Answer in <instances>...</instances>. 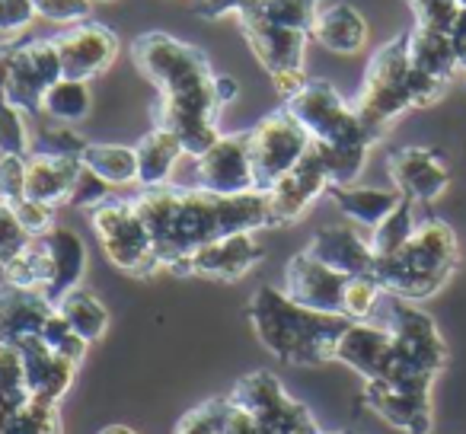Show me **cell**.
Instances as JSON below:
<instances>
[{
  "mask_svg": "<svg viewBox=\"0 0 466 434\" xmlns=\"http://www.w3.org/2000/svg\"><path fill=\"white\" fill-rule=\"evenodd\" d=\"M20 389H26L23 351L14 345H0V393H20Z\"/></svg>",
  "mask_w": 466,
  "mask_h": 434,
  "instance_id": "cell-45",
  "label": "cell"
},
{
  "mask_svg": "<svg viewBox=\"0 0 466 434\" xmlns=\"http://www.w3.org/2000/svg\"><path fill=\"white\" fill-rule=\"evenodd\" d=\"M16 217L23 221V227L29 230L33 237L46 234L48 227H55V207L46 205V201H35V198H20L14 205Z\"/></svg>",
  "mask_w": 466,
  "mask_h": 434,
  "instance_id": "cell-46",
  "label": "cell"
},
{
  "mask_svg": "<svg viewBox=\"0 0 466 434\" xmlns=\"http://www.w3.org/2000/svg\"><path fill=\"white\" fill-rule=\"evenodd\" d=\"M86 266H90V253L84 237L65 224H55L46 234L33 237V243L10 266H4V278L23 288H35L55 304L61 294L80 288Z\"/></svg>",
  "mask_w": 466,
  "mask_h": 434,
  "instance_id": "cell-6",
  "label": "cell"
},
{
  "mask_svg": "<svg viewBox=\"0 0 466 434\" xmlns=\"http://www.w3.org/2000/svg\"><path fill=\"white\" fill-rule=\"evenodd\" d=\"M93 0H35L39 20L55 23V26H77L90 20Z\"/></svg>",
  "mask_w": 466,
  "mask_h": 434,
  "instance_id": "cell-40",
  "label": "cell"
},
{
  "mask_svg": "<svg viewBox=\"0 0 466 434\" xmlns=\"http://www.w3.org/2000/svg\"><path fill=\"white\" fill-rule=\"evenodd\" d=\"M390 358H393V336L377 319L349 323V329L342 332L336 345V361H342L358 377H364V383L380 380L390 368Z\"/></svg>",
  "mask_w": 466,
  "mask_h": 434,
  "instance_id": "cell-22",
  "label": "cell"
},
{
  "mask_svg": "<svg viewBox=\"0 0 466 434\" xmlns=\"http://www.w3.org/2000/svg\"><path fill=\"white\" fill-rule=\"evenodd\" d=\"M230 399L253 415L262 434H300L319 428L310 409L294 399L272 370H256V374L240 377L233 383Z\"/></svg>",
  "mask_w": 466,
  "mask_h": 434,
  "instance_id": "cell-12",
  "label": "cell"
},
{
  "mask_svg": "<svg viewBox=\"0 0 466 434\" xmlns=\"http://www.w3.org/2000/svg\"><path fill=\"white\" fill-rule=\"evenodd\" d=\"M247 137H249V160H253L256 188L259 192H268L281 176L291 173L313 144L310 135L304 131V125L285 106L262 116L247 131Z\"/></svg>",
  "mask_w": 466,
  "mask_h": 434,
  "instance_id": "cell-11",
  "label": "cell"
},
{
  "mask_svg": "<svg viewBox=\"0 0 466 434\" xmlns=\"http://www.w3.org/2000/svg\"><path fill=\"white\" fill-rule=\"evenodd\" d=\"M86 214H90V227L112 266L135 275V278H147V275L160 272L154 237H150L144 217L137 214L135 201L109 198Z\"/></svg>",
  "mask_w": 466,
  "mask_h": 434,
  "instance_id": "cell-9",
  "label": "cell"
},
{
  "mask_svg": "<svg viewBox=\"0 0 466 434\" xmlns=\"http://www.w3.org/2000/svg\"><path fill=\"white\" fill-rule=\"evenodd\" d=\"M55 48L61 55V67L65 77L74 80H93L106 74L118 58V35L103 23H77V26H65L55 35Z\"/></svg>",
  "mask_w": 466,
  "mask_h": 434,
  "instance_id": "cell-14",
  "label": "cell"
},
{
  "mask_svg": "<svg viewBox=\"0 0 466 434\" xmlns=\"http://www.w3.org/2000/svg\"><path fill=\"white\" fill-rule=\"evenodd\" d=\"M285 109L304 125L313 144L329 147H374L380 137L361 122L355 106L329 80H307L294 96L285 99Z\"/></svg>",
  "mask_w": 466,
  "mask_h": 434,
  "instance_id": "cell-8",
  "label": "cell"
},
{
  "mask_svg": "<svg viewBox=\"0 0 466 434\" xmlns=\"http://www.w3.org/2000/svg\"><path fill=\"white\" fill-rule=\"evenodd\" d=\"M112 198V186L109 182H103L96 173H90V169H80L77 182H74V192L71 198H67V205L71 207H80V211H93L96 205H103V201Z\"/></svg>",
  "mask_w": 466,
  "mask_h": 434,
  "instance_id": "cell-42",
  "label": "cell"
},
{
  "mask_svg": "<svg viewBox=\"0 0 466 434\" xmlns=\"http://www.w3.org/2000/svg\"><path fill=\"white\" fill-rule=\"evenodd\" d=\"M35 20V0H0V35H20Z\"/></svg>",
  "mask_w": 466,
  "mask_h": 434,
  "instance_id": "cell-44",
  "label": "cell"
},
{
  "mask_svg": "<svg viewBox=\"0 0 466 434\" xmlns=\"http://www.w3.org/2000/svg\"><path fill=\"white\" fill-rule=\"evenodd\" d=\"M329 188H332V182L323 167V156H319L317 147L310 144L304 160H300L288 176H281V179L266 192L268 207H272V227L298 224L300 217L313 207V201L323 198Z\"/></svg>",
  "mask_w": 466,
  "mask_h": 434,
  "instance_id": "cell-15",
  "label": "cell"
},
{
  "mask_svg": "<svg viewBox=\"0 0 466 434\" xmlns=\"http://www.w3.org/2000/svg\"><path fill=\"white\" fill-rule=\"evenodd\" d=\"M39 338L48 345V348H55L58 355H65L67 361L80 364L86 358V348H90V342H84V338L77 336V332L71 329V326L65 323V319L58 317V310L52 313V317L46 319V326H42Z\"/></svg>",
  "mask_w": 466,
  "mask_h": 434,
  "instance_id": "cell-38",
  "label": "cell"
},
{
  "mask_svg": "<svg viewBox=\"0 0 466 434\" xmlns=\"http://www.w3.org/2000/svg\"><path fill=\"white\" fill-rule=\"evenodd\" d=\"M313 147L323 156V167L329 173L332 186H351L368 167L370 147H329V144H313Z\"/></svg>",
  "mask_w": 466,
  "mask_h": 434,
  "instance_id": "cell-36",
  "label": "cell"
},
{
  "mask_svg": "<svg viewBox=\"0 0 466 434\" xmlns=\"http://www.w3.org/2000/svg\"><path fill=\"white\" fill-rule=\"evenodd\" d=\"M319 4L323 0H243V10L237 20L240 23H268V26L298 29L310 33L317 23Z\"/></svg>",
  "mask_w": 466,
  "mask_h": 434,
  "instance_id": "cell-29",
  "label": "cell"
},
{
  "mask_svg": "<svg viewBox=\"0 0 466 434\" xmlns=\"http://www.w3.org/2000/svg\"><path fill=\"white\" fill-rule=\"evenodd\" d=\"M33 243V234L23 227V221L16 217L14 205L0 201V268L10 266L23 249Z\"/></svg>",
  "mask_w": 466,
  "mask_h": 434,
  "instance_id": "cell-39",
  "label": "cell"
},
{
  "mask_svg": "<svg viewBox=\"0 0 466 434\" xmlns=\"http://www.w3.org/2000/svg\"><path fill=\"white\" fill-rule=\"evenodd\" d=\"M99 434H141V431H135V428H128V425H109V428H103Z\"/></svg>",
  "mask_w": 466,
  "mask_h": 434,
  "instance_id": "cell-51",
  "label": "cell"
},
{
  "mask_svg": "<svg viewBox=\"0 0 466 434\" xmlns=\"http://www.w3.org/2000/svg\"><path fill=\"white\" fill-rule=\"evenodd\" d=\"M370 26L364 14L351 4L332 0V4H319L317 23L310 29V42L332 55H358L368 48Z\"/></svg>",
  "mask_w": 466,
  "mask_h": 434,
  "instance_id": "cell-23",
  "label": "cell"
},
{
  "mask_svg": "<svg viewBox=\"0 0 466 434\" xmlns=\"http://www.w3.org/2000/svg\"><path fill=\"white\" fill-rule=\"evenodd\" d=\"M131 201L154 237L160 272L182 275L188 256L220 237L272 227V207L266 192L214 195L198 186L169 182L160 188H141Z\"/></svg>",
  "mask_w": 466,
  "mask_h": 434,
  "instance_id": "cell-1",
  "label": "cell"
},
{
  "mask_svg": "<svg viewBox=\"0 0 466 434\" xmlns=\"http://www.w3.org/2000/svg\"><path fill=\"white\" fill-rule=\"evenodd\" d=\"M131 61L157 90L154 125L173 131L186 147V156H198L218 141L220 99L214 93V77L208 55L192 42H182L160 29L135 35Z\"/></svg>",
  "mask_w": 466,
  "mask_h": 434,
  "instance_id": "cell-2",
  "label": "cell"
},
{
  "mask_svg": "<svg viewBox=\"0 0 466 434\" xmlns=\"http://www.w3.org/2000/svg\"><path fill=\"white\" fill-rule=\"evenodd\" d=\"M93 4H116V0H93Z\"/></svg>",
  "mask_w": 466,
  "mask_h": 434,
  "instance_id": "cell-53",
  "label": "cell"
},
{
  "mask_svg": "<svg viewBox=\"0 0 466 434\" xmlns=\"http://www.w3.org/2000/svg\"><path fill=\"white\" fill-rule=\"evenodd\" d=\"M406 52H409V65L421 74H431V77L451 84L460 74L457 55H453L451 35L441 33V29H428V26H415L406 33Z\"/></svg>",
  "mask_w": 466,
  "mask_h": 434,
  "instance_id": "cell-28",
  "label": "cell"
},
{
  "mask_svg": "<svg viewBox=\"0 0 466 434\" xmlns=\"http://www.w3.org/2000/svg\"><path fill=\"white\" fill-rule=\"evenodd\" d=\"M351 319L300 307L281 288L262 285L249 300V326L262 348L294 368H319L336 361V345Z\"/></svg>",
  "mask_w": 466,
  "mask_h": 434,
  "instance_id": "cell-3",
  "label": "cell"
},
{
  "mask_svg": "<svg viewBox=\"0 0 466 434\" xmlns=\"http://www.w3.org/2000/svg\"><path fill=\"white\" fill-rule=\"evenodd\" d=\"M90 173H96L112 188H128L137 186V154L135 147L125 144H86L84 156H80Z\"/></svg>",
  "mask_w": 466,
  "mask_h": 434,
  "instance_id": "cell-32",
  "label": "cell"
},
{
  "mask_svg": "<svg viewBox=\"0 0 466 434\" xmlns=\"http://www.w3.org/2000/svg\"><path fill=\"white\" fill-rule=\"evenodd\" d=\"M406 4L415 16V26L441 29V33H447L460 14L457 0H406Z\"/></svg>",
  "mask_w": 466,
  "mask_h": 434,
  "instance_id": "cell-41",
  "label": "cell"
},
{
  "mask_svg": "<svg viewBox=\"0 0 466 434\" xmlns=\"http://www.w3.org/2000/svg\"><path fill=\"white\" fill-rule=\"evenodd\" d=\"M364 406L402 434H428L434 421L431 393L390 387L383 380L364 383Z\"/></svg>",
  "mask_w": 466,
  "mask_h": 434,
  "instance_id": "cell-21",
  "label": "cell"
},
{
  "mask_svg": "<svg viewBox=\"0 0 466 434\" xmlns=\"http://www.w3.org/2000/svg\"><path fill=\"white\" fill-rule=\"evenodd\" d=\"M135 154H137V186L160 188V186H169L176 163L186 156V147H182V141L173 131L157 128L154 125V128L135 144Z\"/></svg>",
  "mask_w": 466,
  "mask_h": 434,
  "instance_id": "cell-27",
  "label": "cell"
},
{
  "mask_svg": "<svg viewBox=\"0 0 466 434\" xmlns=\"http://www.w3.org/2000/svg\"><path fill=\"white\" fill-rule=\"evenodd\" d=\"M26 402H29L26 389H20V393H0V434H4V428L14 421V415L20 412Z\"/></svg>",
  "mask_w": 466,
  "mask_h": 434,
  "instance_id": "cell-49",
  "label": "cell"
},
{
  "mask_svg": "<svg viewBox=\"0 0 466 434\" xmlns=\"http://www.w3.org/2000/svg\"><path fill=\"white\" fill-rule=\"evenodd\" d=\"M195 186L214 195H247L259 192L249 160L247 131L220 135L205 154L195 156Z\"/></svg>",
  "mask_w": 466,
  "mask_h": 434,
  "instance_id": "cell-13",
  "label": "cell"
},
{
  "mask_svg": "<svg viewBox=\"0 0 466 434\" xmlns=\"http://www.w3.org/2000/svg\"><path fill=\"white\" fill-rule=\"evenodd\" d=\"M345 285H349V275L336 272L326 262H319L317 256L304 253L291 256L285 266V281H281V291L300 307H310L319 313H342V298Z\"/></svg>",
  "mask_w": 466,
  "mask_h": 434,
  "instance_id": "cell-16",
  "label": "cell"
},
{
  "mask_svg": "<svg viewBox=\"0 0 466 434\" xmlns=\"http://www.w3.org/2000/svg\"><path fill=\"white\" fill-rule=\"evenodd\" d=\"M457 4H460V7H466V0H457Z\"/></svg>",
  "mask_w": 466,
  "mask_h": 434,
  "instance_id": "cell-54",
  "label": "cell"
},
{
  "mask_svg": "<svg viewBox=\"0 0 466 434\" xmlns=\"http://www.w3.org/2000/svg\"><path fill=\"white\" fill-rule=\"evenodd\" d=\"M84 163L77 156H48V154H29L26 156V198L46 201L58 207L67 205L74 192Z\"/></svg>",
  "mask_w": 466,
  "mask_h": 434,
  "instance_id": "cell-25",
  "label": "cell"
},
{
  "mask_svg": "<svg viewBox=\"0 0 466 434\" xmlns=\"http://www.w3.org/2000/svg\"><path fill=\"white\" fill-rule=\"evenodd\" d=\"M374 319L393 336V358L380 380L400 389L431 393L434 380L447 364V345L434 319L419 304L400 300L393 294H383Z\"/></svg>",
  "mask_w": 466,
  "mask_h": 434,
  "instance_id": "cell-5",
  "label": "cell"
},
{
  "mask_svg": "<svg viewBox=\"0 0 466 434\" xmlns=\"http://www.w3.org/2000/svg\"><path fill=\"white\" fill-rule=\"evenodd\" d=\"M23 368H26V389L35 399H52L61 402L67 396V389L74 387L80 364L67 361L65 355H58L55 348H48L42 338H29L23 345Z\"/></svg>",
  "mask_w": 466,
  "mask_h": 434,
  "instance_id": "cell-24",
  "label": "cell"
},
{
  "mask_svg": "<svg viewBox=\"0 0 466 434\" xmlns=\"http://www.w3.org/2000/svg\"><path fill=\"white\" fill-rule=\"evenodd\" d=\"M355 112L377 137L387 135V128L409 109H415L412 96V65H409L406 35H396L387 45H380L368 61L361 90L355 96Z\"/></svg>",
  "mask_w": 466,
  "mask_h": 434,
  "instance_id": "cell-7",
  "label": "cell"
},
{
  "mask_svg": "<svg viewBox=\"0 0 466 434\" xmlns=\"http://www.w3.org/2000/svg\"><path fill=\"white\" fill-rule=\"evenodd\" d=\"M55 310H58V317L90 345L99 342V338L106 336V329H109V310H106L103 300L93 291H86L84 285L61 294V298L55 300Z\"/></svg>",
  "mask_w": 466,
  "mask_h": 434,
  "instance_id": "cell-30",
  "label": "cell"
},
{
  "mask_svg": "<svg viewBox=\"0 0 466 434\" xmlns=\"http://www.w3.org/2000/svg\"><path fill=\"white\" fill-rule=\"evenodd\" d=\"M0 154H33V116L0 93Z\"/></svg>",
  "mask_w": 466,
  "mask_h": 434,
  "instance_id": "cell-34",
  "label": "cell"
},
{
  "mask_svg": "<svg viewBox=\"0 0 466 434\" xmlns=\"http://www.w3.org/2000/svg\"><path fill=\"white\" fill-rule=\"evenodd\" d=\"M86 137L80 131H74V125L61 122H42L33 125V154H48V156H84Z\"/></svg>",
  "mask_w": 466,
  "mask_h": 434,
  "instance_id": "cell-35",
  "label": "cell"
},
{
  "mask_svg": "<svg viewBox=\"0 0 466 434\" xmlns=\"http://www.w3.org/2000/svg\"><path fill=\"white\" fill-rule=\"evenodd\" d=\"M300 434H326L323 428H310V431H300Z\"/></svg>",
  "mask_w": 466,
  "mask_h": 434,
  "instance_id": "cell-52",
  "label": "cell"
},
{
  "mask_svg": "<svg viewBox=\"0 0 466 434\" xmlns=\"http://www.w3.org/2000/svg\"><path fill=\"white\" fill-rule=\"evenodd\" d=\"M447 35H451V45H453V55H457L460 74H466V7H460L457 20L451 23Z\"/></svg>",
  "mask_w": 466,
  "mask_h": 434,
  "instance_id": "cell-48",
  "label": "cell"
},
{
  "mask_svg": "<svg viewBox=\"0 0 466 434\" xmlns=\"http://www.w3.org/2000/svg\"><path fill=\"white\" fill-rule=\"evenodd\" d=\"M214 93H218L220 106H230L233 99L240 96V84H237V77H230V74H218V77H214Z\"/></svg>",
  "mask_w": 466,
  "mask_h": 434,
  "instance_id": "cell-50",
  "label": "cell"
},
{
  "mask_svg": "<svg viewBox=\"0 0 466 434\" xmlns=\"http://www.w3.org/2000/svg\"><path fill=\"white\" fill-rule=\"evenodd\" d=\"M387 173L393 179V188L409 198L412 205H431L451 186L444 160L428 147H400L390 154Z\"/></svg>",
  "mask_w": 466,
  "mask_h": 434,
  "instance_id": "cell-18",
  "label": "cell"
},
{
  "mask_svg": "<svg viewBox=\"0 0 466 434\" xmlns=\"http://www.w3.org/2000/svg\"><path fill=\"white\" fill-rule=\"evenodd\" d=\"M243 0H192V14L201 20H227V16H240Z\"/></svg>",
  "mask_w": 466,
  "mask_h": 434,
  "instance_id": "cell-47",
  "label": "cell"
},
{
  "mask_svg": "<svg viewBox=\"0 0 466 434\" xmlns=\"http://www.w3.org/2000/svg\"><path fill=\"white\" fill-rule=\"evenodd\" d=\"M26 198V156L0 154V201L16 205Z\"/></svg>",
  "mask_w": 466,
  "mask_h": 434,
  "instance_id": "cell-43",
  "label": "cell"
},
{
  "mask_svg": "<svg viewBox=\"0 0 466 434\" xmlns=\"http://www.w3.org/2000/svg\"><path fill=\"white\" fill-rule=\"evenodd\" d=\"M65 77L55 39L0 42V93L29 116H39L42 96Z\"/></svg>",
  "mask_w": 466,
  "mask_h": 434,
  "instance_id": "cell-10",
  "label": "cell"
},
{
  "mask_svg": "<svg viewBox=\"0 0 466 434\" xmlns=\"http://www.w3.org/2000/svg\"><path fill=\"white\" fill-rule=\"evenodd\" d=\"M307 253L317 256L319 262H326L336 272L349 275V278H361V275H374V247H370V237L358 224H329V227H319L313 234Z\"/></svg>",
  "mask_w": 466,
  "mask_h": 434,
  "instance_id": "cell-19",
  "label": "cell"
},
{
  "mask_svg": "<svg viewBox=\"0 0 466 434\" xmlns=\"http://www.w3.org/2000/svg\"><path fill=\"white\" fill-rule=\"evenodd\" d=\"M55 313V304L35 288L14 281H0V345L23 348L29 338H39L46 319Z\"/></svg>",
  "mask_w": 466,
  "mask_h": 434,
  "instance_id": "cell-20",
  "label": "cell"
},
{
  "mask_svg": "<svg viewBox=\"0 0 466 434\" xmlns=\"http://www.w3.org/2000/svg\"><path fill=\"white\" fill-rule=\"evenodd\" d=\"M383 300V288L377 285L374 275H361V278H349L342 298V317H349L351 323H361V319H374L377 307Z\"/></svg>",
  "mask_w": 466,
  "mask_h": 434,
  "instance_id": "cell-37",
  "label": "cell"
},
{
  "mask_svg": "<svg viewBox=\"0 0 466 434\" xmlns=\"http://www.w3.org/2000/svg\"><path fill=\"white\" fill-rule=\"evenodd\" d=\"M415 227H419V221H415V205L409 198H402L374 230H368L377 259H380V256H393L396 249L406 247V243L412 240Z\"/></svg>",
  "mask_w": 466,
  "mask_h": 434,
  "instance_id": "cell-33",
  "label": "cell"
},
{
  "mask_svg": "<svg viewBox=\"0 0 466 434\" xmlns=\"http://www.w3.org/2000/svg\"><path fill=\"white\" fill-rule=\"evenodd\" d=\"M457 234L444 221L431 217V221H419L406 247L374 262V278L383 288V294L421 304L451 281V275L457 272Z\"/></svg>",
  "mask_w": 466,
  "mask_h": 434,
  "instance_id": "cell-4",
  "label": "cell"
},
{
  "mask_svg": "<svg viewBox=\"0 0 466 434\" xmlns=\"http://www.w3.org/2000/svg\"><path fill=\"white\" fill-rule=\"evenodd\" d=\"M266 259V249L256 240V234H230L214 243H205L188 256L182 275H198L214 281H240Z\"/></svg>",
  "mask_w": 466,
  "mask_h": 434,
  "instance_id": "cell-17",
  "label": "cell"
},
{
  "mask_svg": "<svg viewBox=\"0 0 466 434\" xmlns=\"http://www.w3.org/2000/svg\"><path fill=\"white\" fill-rule=\"evenodd\" d=\"M93 112V90L90 80H74V77H61L58 84H52L42 96L39 116L48 122H61V125H77L84 122Z\"/></svg>",
  "mask_w": 466,
  "mask_h": 434,
  "instance_id": "cell-31",
  "label": "cell"
},
{
  "mask_svg": "<svg viewBox=\"0 0 466 434\" xmlns=\"http://www.w3.org/2000/svg\"><path fill=\"white\" fill-rule=\"evenodd\" d=\"M332 198V205L342 211V217L349 224H358L364 230H374L377 224L393 211L402 201V195L396 188H380V186H332L326 192Z\"/></svg>",
  "mask_w": 466,
  "mask_h": 434,
  "instance_id": "cell-26",
  "label": "cell"
}]
</instances>
